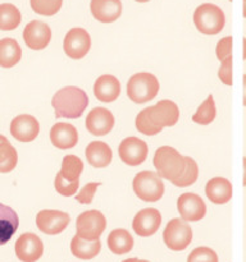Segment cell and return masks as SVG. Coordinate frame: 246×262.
Here are the masks:
<instances>
[{"label":"cell","instance_id":"obj_1","mask_svg":"<svg viewBox=\"0 0 246 262\" xmlns=\"http://www.w3.org/2000/svg\"><path fill=\"white\" fill-rule=\"evenodd\" d=\"M179 118L178 106L171 100H161L154 106L141 110L136 117V128L145 136H154L164 127H173Z\"/></svg>","mask_w":246,"mask_h":262},{"label":"cell","instance_id":"obj_2","mask_svg":"<svg viewBox=\"0 0 246 262\" xmlns=\"http://www.w3.org/2000/svg\"><path fill=\"white\" fill-rule=\"evenodd\" d=\"M56 118L77 119L89 105V97L84 90L74 86L64 87L55 92L51 100Z\"/></svg>","mask_w":246,"mask_h":262},{"label":"cell","instance_id":"obj_3","mask_svg":"<svg viewBox=\"0 0 246 262\" xmlns=\"http://www.w3.org/2000/svg\"><path fill=\"white\" fill-rule=\"evenodd\" d=\"M153 164L160 178L176 183L187 168V158L182 156L176 148L163 146L155 151Z\"/></svg>","mask_w":246,"mask_h":262},{"label":"cell","instance_id":"obj_4","mask_svg":"<svg viewBox=\"0 0 246 262\" xmlns=\"http://www.w3.org/2000/svg\"><path fill=\"white\" fill-rule=\"evenodd\" d=\"M159 81L154 74L148 72L136 73L128 79L127 96L136 104H144L158 95Z\"/></svg>","mask_w":246,"mask_h":262},{"label":"cell","instance_id":"obj_5","mask_svg":"<svg viewBox=\"0 0 246 262\" xmlns=\"http://www.w3.org/2000/svg\"><path fill=\"white\" fill-rule=\"evenodd\" d=\"M194 23L204 35H217L224 28L225 15L218 5L205 3L195 10Z\"/></svg>","mask_w":246,"mask_h":262},{"label":"cell","instance_id":"obj_6","mask_svg":"<svg viewBox=\"0 0 246 262\" xmlns=\"http://www.w3.org/2000/svg\"><path fill=\"white\" fill-rule=\"evenodd\" d=\"M136 196L144 202H156L163 197L164 184L160 177L153 171H141L136 174L132 182Z\"/></svg>","mask_w":246,"mask_h":262},{"label":"cell","instance_id":"obj_7","mask_svg":"<svg viewBox=\"0 0 246 262\" xmlns=\"http://www.w3.org/2000/svg\"><path fill=\"white\" fill-rule=\"evenodd\" d=\"M163 241L172 251H183L192 241V229L186 220L172 219L163 232Z\"/></svg>","mask_w":246,"mask_h":262},{"label":"cell","instance_id":"obj_8","mask_svg":"<svg viewBox=\"0 0 246 262\" xmlns=\"http://www.w3.org/2000/svg\"><path fill=\"white\" fill-rule=\"evenodd\" d=\"M107 228V220L102 212L97 210L85 211L77 217L76 229L77 235L87 241L99 239Z\"/></svg>","mask_w":246,"mask_h":262},{"label":"cell","instance_id":"obj_9","mask_svg":"<svg viewBox=\"0 0 246 262\" xmlns=\"http://www.w3.org/2000/svg\"><path fill=\"white\" fill-rule=\"evenodd\" d=\"M91 48V37L84 28H72L67 32L63 41V49L67 56L78 60L82 59Z\"/></svg>","mask_w":246,"mask_h":262},{"label":"cell","instance_id":"obj_10","mask_svg":"<svg viewBox=\"0 0 246 262\" xmlns=\"http://www.w3.org/2000/svg\"><path fill=\"white\" fill-rule=\"evenodd\" d=\"M69 222V215L59 210H41L36 216V225L38 230L48 235L60 234L68 227Z\"/></svg>","mask_w":246,"mask_h":262},{"label":"cell","instance_id":"obj_11","mask_svg":"<svg viewBox=\"0 0 246 262\" xmlns=\"http://www.w3.org/2000/svg\"><path fill=\"white\" fill-rule=\"evenodd\" d=\"M118 152L123 163L130 166H137L148 158V145L137 137H127L120 142Z\"/></svg>","mask_w":246,"mask_h":262},{"label":"cell","instance_id":"obj_12","mask_svg":"<svg viewBox=\"0 0 246 262\" xmlns=\"http://www.w3.org/2000/svg\"><path fill=\"white\" fill-rule=\"evenodd\" d=\"M44 253L43 241L33 233H25L15 242V255L22 262H36Z\"/></svg>","mask_w":246,"mask_h":262},{"label":"cell","instance_id":"obj_13","mask_svg":"<svg viewBox=\"0 0 246 262\" xmlns=\"http://www.w3.org/2000/svg\"><path fill=\"white\" fill-rule=\"evenodd\" d=\"M179 215L186 222H199L207 214V206L199 194L183 193L177 200Z\"/></svg>","mask_w":246,"mask_h":262},{"label":"cell","instance_id":"obj_14","mask_svg":"<svg viewBox=\"0 0 246 262\" xmlns=\"http://www.w3.org/2000/svg\"><path fill=\"white\" fill-rule=\"evenodd\" d=\"M23 40L32 50H43L51 40L50 27L41 20H32L23 30Z\"/></svg>","mask_w":246,"mask_h":262},{"label":"cell","instance_id":"obj_15","mask_svg":"<svg viewBox=\"0 0 246 262\" xmlns=\"http://www.w3.org/2000/svg\"><path fill=\"white\" fill-rule=\"evenodd\" d=\"M161 224V215L156 209H144L136 214L132 222V229L140 237H151L158 232Z\"/></svg>","mask_w":246,"mask_h":262},{"label":"cell","instance_id":"obj_16","mask_svg":"<svg viewBox=\"0 0 246 262\" xmlns=\"http://www.w3.org/2000/svg\"><path fill=\"white\" fill-rule=\"evenodd\" d=\"M40 132L37 119L30 114H20L10 123V135L19 142H31Z\"/></svg>","mask_w":246,"mask_h":262},{"label":"cell","instance_id":"obj_17","mask_svg":"<svg viewBox=\"0 0 246 262\" xmlns=\"http://www.w3.org/2000/svg\"><path fill=\"white\" fill-rule=\"evenodd\" d=\"M114 127V117L105 107H95L86 117V128L91 135L105 136Z\"/></svg>","mask_w":246,"mask_h":262},{"label":"cell","instance_id":"obj_18","mask_svg":"<svg viewBox=\"0 0 246 262\" xmlns=\"http://www.w3.org/2000/svg\"><path fill=\"white\" fill-rule=\"evenodd\" d=\"M90 10L99 22L112 23L122 14V3L120 0H91Z\"/></svg>","mask_w":246,"mask_h":262},{"label":"cell","instance_id":"obj_19","mask_svg":"<svg viewBox=\"0 0 246 262\" xmlns=\"http://www.w3.org/2000/svg\"><path fill=\"white\" fill-rule=\"evenodd\" d=\"M50 141L59 150H69L78 142V133L69 123H56L51 127Z\"/></svg>","mask_w":246,"mask_h":262},{"label":"cell","instance_id":"obj_20","mask_svg":"<svg viewBox=\"0 0 246 262\" xmlns=\"http://www.w3.org/2000/svg\"><path fill=\"white\" fill-rule=\"evenodd\" d=\"M94 94L95 97L101 102L115 101L120 94L119 81L114 76L104 74L95 82Z\"/></svg>","mask_w":246,"mask_h":262},{"label":"cell","instance_id":"obj_21","mask_svg":"<svg viewBox=\"0 0 246 262\" xmlns=\"http://www.w3.org/2000/svg\"><path fill=\"white\" fill-rule=\"evenodd\" d=\"M205 193H207L209 201H212L213 204H227L232 197V184L228 179L223 178V177H215L207 183Z\"/></svg>","mask_w":246,"mask_h":262},{"label":"cell","instance_id":"obj_22","mask_svg":"<svg viewBox=\"0 0 246 262\" xmlns=\"http://www.w3.org/2000/svg\"><path fill=\"white\" fill-rule=\"evenodd\" d=\"M19 227V217L12 207L0 204V246L9 242Z\"/></svg>","mask_w":246,"mask_h":262},{"label":"cell","instance_id":"obj_23","mask_svg":"<svg viewBox=\"0 0 246 262\" xmlns=\"http://www.w3.org/2000/svg\"><path fill=\"white\" fill-rule=\"evenodd\" d=\"M86 160L94 168H105L112 163L113 152L109 146L101 141H94L86 147Z\"/></svg>","mask_w":246,"mask_h":262},{"label":"cell","instance_id":"obj_24","mask_svg":"<svg viewBox=\"0 0 246 262\" xmlns=\"http://www.w3.org/2000/svg\"><path fill=\"white\" fill-rule=\"evenodd\" d=\"M101 251V242L100 239L87 241L79 235H74L71 242L72 255L79 260H92L96 257Z\"/></svg>","mask_w":246,"mask_h":262},{"label":"cell","instance_id":"obj_25","mask_svg":"<svg viewBox=\"0 0 246 262\" xmlns=\"http://www.w3.org/2000/svg\"><path fill=\"white\" fill-rule=\"evenodd\" d=\"M22 58V49L14 38L5 37L0 40V67L12 68L17 66Z\"/></svg>","mask_w":246,"mask_h":262},{"label":"cell","instance_id":"obj_26","mask_svg":"<svg viewBox=\"0 0 246 262\" xmlns=\"http://www.w3.org/2000/svg\"><path fill=\"white\" fill-rule=\"evenodd\" d=\"M108 247L114 255H125L133 248V238L126 229H114L108 235Z\"/></svg>","mask_w":246,"mask_h":262},{"label":"cell","instance_id":"obj_27","mask_svg":"<svg viewBox=\"0 0 246 262\" xmlns=\"http://www.w3.org/2000/svg\"><path fill=\"white\" fill-rule=\"evenodd\" d=\"M17 150L10 145L9 141L0 135V173H10L17 166Z\"/></svg>","mask_w":246,"mask_h":262},{"label":"cell","instance_id":"obj_28","mask_svg":"<svg viewBox=\"0 0 246 262\" xmlns=\"http://www.w3.org/2000/svg\"><path fill=\"white\" fill-rule=\"evenodd\" d=\"M20 12L15 5L10 3L0 4V30L12 31L20 25Z\"/></svg>","mask_w":246,"mask_h":262},{"label":"cell","instance_id":"obj_29","mask_svg":"<svg viewBox=\"0 0 246 262\" xmlns=\"http://www.w3.org/2000/svg\"><path fill=\"white\" fill-rule=\"evenodd\" d=\"M82 170H84V164H82L81 159L76 155H67L63 158L61 169L59 173L67 181L74 182L79 181Z\"/></svg>","mask_w":246,"mask_h":262},{"label":"cell","instance_id":"obj_30","mask_svg":"<svg viewBox=\"0 0 246 262\" xmlns=\"http://www.w3.org/2000/svg\"><path fill=\"white\" fill-rule=\"evenodd\" d=\"M215 115H217V109H215L214 99H213V95H209L208 99L200 105L196 113L192 115V122L201 125H208L215 119Z\"/></svg>","mask_w":246,"mask_h":262},{"label":"cell","instance_id":"obj_31","mask_svg":"<svg viewBox=\"0 0 246 262\" xmlns=\"http://www.w3.org/2000/svg\"><path fill=\"white\" fill-rule=\"evenodd\" d=\"M31 8L35 13L51 17L60 10L63 0H30Z\"/></svg>","mask_w":246,"mask_h":262},{"label":"cell","instance_id":"obj_32","mask_svg":"<svg viewBox=\"0 0 246 262\" xmlns=\"http://www.w3.org/2000/svg\"><path fill=\"white\" fill-rule=\"evenodd\" d=\"M186 158H187L186 170H184V173L182 174L181 178L174 183V186L181 187V188L182 187H189L191 186V184H194L195 182H196L197 177H199V166H197L196 161H195L192 158H189V156H186Z\"/></svg>","mask_w":246,"mask_h":262},{"label":"cell","instance_id":"obj_33","mask_svg":"<svg viewBox=\"0 0 246 262\" xmlns=\"http://www.w3.org/2000/svg\"><path fill=\"white\" fill-rule=\"evenodd\" d=\"M54 184H55V189L59 194H61V196L64 197H71L78 191L79 181H67V179H64L63 177L60 176V173H58L55 177Z\"/></svg>","mask_w":246,"mask_h":262},{"label":"cell","instance_id":"obj_34","mask_svg":"<svg viewBox=\"0 0 246 262\" xmlns=\"http://www.w3.org/2000/svg\"><path fill=\"white\" fill-rule=\"evenodd\" d=\"M187 262H219L215 251L209 247H197L191 251Z\"/></svg>","mask_w":246,"mask_h":262},{"label":"cell","instance_id":"obj_35","mask_svg":"<svg viewBox=\"0 0 246 262\" xmlns=\"http://www.w3.org/2000/svg\"><path fill=\"white\" fill-rule=\"evenodd\" d=\"M101 183H87L86 186L82 187V189L79 191L78 194H76V200L81 204H91L92 199L95 196V192H96L97 187H100Z\"/></svg>","mask_w":246,"mask_h":262},{"label":"cell","instance_id":"obj_36","mask_svg":"<svg viewBox=\"0 0 246 262\" xmlns=\"http://www.w3.org/2000/svg\"><path fill=\"white\" fill-rule=\"evenodd\" d=\"M218 77L222 81V83L232 86V55L222 61V66L218 71Z\"/></svg>","mask_w":246,"mask_h":262},{"label":"cell","instance_id":"obj_37","mask_svg":"<svg viewBox=\"0 0 246 262\" xmlns=\"http://www.w3.org/2000/svg\"><path fill=\"white\" fill-rule=\"evenodd\" d=\"M215 54H217V59L220 61H223L224 59H227L228 56L232 55V37H231V36L222 38V40L217 43Z\"/></svg>","mask_w":246,"mask_h":262},{"label":"cell","instance_id":"obj_38","mask_svg":"<svg viewBox=\"0 0 246 262\" xmlns=\"http://www.w3.org/2000/svg\"><path fill=\"white\" fill-rule=\"evenodd\" d=\"M243 106H246V74L243 76Z\"/></svg>","mask_w":246,"mask_h":262},{"label":"cell","instance_id":"obj_39","mask_svg":"<svg viewBox=\"0 0 246 262\" xmlns=\"http://www.w3.org/2000/svg\"><path fill=\"white\" fill-rule=\"evenodd\" d=\"M122 262H150L146 260H140V258H127V260L122 261Z\"/></svg>","mask_w":246,"mask_h":262},{"label":"cell","instance_id":"obj_40","mask_svg":"<svg viewBox=\"0 0 246 262\" xmlns=\"http://www.w3.org/2000/svg\"><path fill=\"white\" fill-rule=\"evenodd\" d=\"M243 170H245V176H243V186L246 187V158H243Z\"/></svg>","mask_w":246,"mask_h":262},{"label":"cell","instance_id":"obj_41","mask_svg":"<svg viewBox=\"0 0 246 262\" xmlns=\"http://www.w3.org/2000/svg\"><path fill=\"white\" fill-rule=\"evenodd\" d=\"M243 59L246 60V38H243Z\"/></svg>","mask_w":246,"mask_h":262},{"label":"cell","instance_id":"obj_42","mask_svg":"<svg viewBox=\"0 0 246 262\" xmlns=\"http://www.w3.org/2000/svg\"><path fill=\"white\" fill-rule=\"evenodd\" d=\"M243 18H246V0H243Z\"/></svg>","mask_w":246,"mask_h":262},{"label":"cell","instance_id":"obj_43","mask_svg":"<svg viewBox=\"0 0 246 262\" xmlns=\"http://www.w3.org/2000/svg\"><path fill=\"white\" fill-rule=\"evenodd\" d=\"M136 2H138V3H146V2H149V0H136Z\"/></svg>","mask_w":246,"mask_h":262},{"label":"cell","instance_id":"obj_44","mask_svg":"<svg viewBox=\"0 0 246 262\" xmlns=\"http://www.w3.org/2000/svg\"><path fill=\"white\" fill-rule=\"evenodd\" d=\"M230 2H231V0H230Z\"/></svg>","mask_w":246,"mask_h":262}]
</instances>
